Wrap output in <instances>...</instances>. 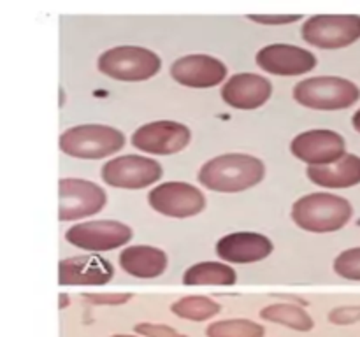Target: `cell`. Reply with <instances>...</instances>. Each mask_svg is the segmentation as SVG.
Returning a JSON list of instances; mask_svg holds the SVG:
<instances>
[{
    "label": "cell",
    "mask_w": 360,
    "mask_h": 337,
    "mask_svg": "<svg viewBox=\"0 0 360 337\" xmlns=\"http://www.w3.org/2000/svg\"><path fill=\"white\" fill-rule=\"evenodd\" d=\"M266 176L262 160L245 153H227L211 158L200 167L199 183L221 193L245 192L259 185Z\"/></svg>",
    "instance_id": "cell-1"
},
{
    "label": "cell",
    "mask_w": 360,
    "mask_h": 337,
    "mask_svg": "<svg viewBox=\"0 0 360 337\" xmlns=\"http://www.w3.org/2000/svg\"><path fill=\"white\" fill-rule=\"evenodd\" d=\"M354 207L345 197L334 193H309L292 207V220L299 228L327 234L343 228L350 221Z\"/></svg>",
    "instance_id": "cell-2"
},
{
    "label": "cell",
    "mask_w": 360,
    "mask_h": 337,
    "mask_svg": "<svg viewBox=\"0 0 360 337\" xmlns=\"http://www.w3.org/2000/svg\"><path fill=\"white\" fill-rule=\"evenodd\" d=\"M294 98L301 105L319 111H340L357 104L360 88L354 81L338 76L308 77L295 84Z\"/></svg>",
    "instance_id": "cell-3"
},
{
    "label": "cell",
    "mask_w": 360,
    "mask_h": 337,
    "mask_svg": "<svg viewBox=\"0 0 360 337\" xmlns=\"http://www.w3.org/2000/svg\"><path fill=\"white\" fill-rule=\"evenodd\" d=\"M125 146V136L115 126L77 125L60 136V150L72 158L98 160L118 153Z\"/></svg>",
    "instance_id": "cell-4"
},
{
    "label": "cell",
    "mask_w": 360,
    "mask_h": 337,
    "mask_svg": "<svg viewBox=\"0 0 360 337\" xmlns=\"http://www.w3.org/2000/svg\"><path fill=\"white\" fill-rule=\"evenodd\" d=\"M98 70L118 81H146L160 70V56L141 46H116L98 56Z\"/></svg>",
    "instance_id": "cell-5"
},
{
    "label": "cell",
    "mask_w": 360,
    "mask_h": 337,
    "mask_svg": "<svg viewBox=\"0 0 360 337\" xmlns=\"http://www.w3.org/2000/svg\"><path fill=\"white\" fill-rule=\"evenodd\" d=\"M302 39L320 49H341L360 39V16L357 14H319L302 25Z\"/></svg>",
    "instance_id": "cell-6"
},
{
    "label": "cell",
    "mask_w": 360,
    "mask_h": 337,
    "mask_svg": "<svg viewBox=\"0 0 360 337\" xmlns=\"http://www.w3.org/2000/svg\"><path fill=\"white\" fill-rule=\"evenodd\" d=\"M162 178V165L141 154H123L111 158L102 167V179L109 186L123 190H141Z\"/></svg>",
    "instance_id": "cell-7"
},
{
    "label": "cell",
    "mask_w": 360,
    "mask_h": 337,
    "mask_svg": "<svg viewBox=\"0 0 360 337\" xmlns=\"http://www.w3.org/2000/svg\"><path fill=\"white\" fill-rule=\"evenodd\" d=\"M65 239L69 244L84 251L101 253L125 246L132 239V230L129 225L115 220L84 221L70 227Z\"/></svg>",
    "instance_id": "cell-8"
},
{
    "label": "cell",
    "mask_w": 360,
    "mask_h": 337,
    "mask_svg": "<svg viewBox=\"0 0 360 337\" xmlns=\"http://www.w3.org/2000/svg\"><path fill=\"white\" fill-rule=\"evenodd\" d=\"M148 202L153 211L169 218L195 216L206 207L204 193L190 183L183 181H169L155 186L148 193Z\"/></svg>",
    "instance_id": "cell-9"
},
{
    "label": "cell",
    "mask_w": 360,
    "mask_h": 337,
    "mask_svg": "<svg viewBox=\"0 0 360 337\" xmlns=\"http://www.w3.org/2000/svg\"><path fill=\"white\" fill-rule=\"evenodd\" d=\"M290 151L309 167L330 165L347 154V140L341 133L327 128L306 130L294 137Z\"/></svg>",
    "instance_id": "cell-10"
},
{
    "label": "cell",
    "mask_w": 360,
    "mask_h": 337,
    "mask_svg": "<svg viewBox=\"0 0 360 337\" xmlns=\"http://www.w3.org/2000/svg\"><path fill=\"white\" fill-rule=\"evenodd\" d=\"M105 192L95 183L86 179H60V211L62 221H76L94 216L105 206Z\"/></svg>",
    "instance_id": "cell-11"
},
{
    "label": "cell",
    "mask_w": 360,
    "mask_h": 337,
    "mask_svg": "<svg viewBox=\"0 0 360 337\" xmlns=\"http://www.w3.org/2000/svg\"><path fill=\"white\" fill-rule=\"evenodd\" d=\"M190 128L171 119L146 123L132 133V146L150 154H174L190 143Z\"/></svg>",
    "instance_id": "cell-12"
},
{
    "label": "cell",
    "mask_w": 360,
    "mask_h": 337,
    "mask_svg": "<svg viewBox=\"0 0 360 337\" xmlns=\"http://www.w3.org/2000/svg\"><path fill=\"white\" fill-rule=\"evenodd\" d=\"M257 65L274 76H301L315 69L316 56L292 44L264 46L255 56Z\"/></svg>",
    "instance_id": "cell-13"
},
{
    "label": "cell",
    "mask_w": 360,
    "mask_h": 337,
    "mask_svg": "<svg viewBox=\"0 0 360 337\" xmlns=\"http://www.w3.org/2000/svg\"><path fill=\"white\" fill-rule=\"evenodd\" d=\"M172 79L188 88H213L227 76L224 62L210 55H186L171 65Z\"/></svg>",
    "instance_id": "cell-14"
},
{
    "label": "cell",
    "mask_w": 360,
    "mask_h": 337,
    "mask_svg": "<svg viewBox=\"0 0 360 337\" xmlns=\"http://www.w3.org/2000/svg\"><path fill=\"white\" fill-rule=\"evenodd\" d=\"M273 93V84L260 74L241 72L232 76L221 88L225 104L236 109H259Z\"/></svg>",
    "instance_id": "cell-15"
},
{
    "label": "cell",
    "mask_w": 360,
    "mask_h": 337,
    "mask_svg": "<svg viewBox=\"0 0 360 337\" xmlns=\"http://www.w3.org/2000/svg\"><path fill=\"white\" fill-rule=\"evenodd\" d=\"M273 253L269 237L257 232H234L217 242V255L229 263H253Z\"/></svg>",
    "instance_id": "cell-16"
},
{
    "label": "cell",
    "mask_w": 360,
    "mask_h": 337,
    "mask_svg": "<svg viewBox=\"0 0 360 337\" xmlns=\"http://www.w3.org/2000/svg\"><path fill=\"white\" fill-rule=\"evenodd\" d=\"M115 276V267L98 255L72 256L60 260V284H105Z\"/></svg>",
    "instance_id": "cell-17"
},
{
    "label": "cell",
    "mask_w": 360,
    "mask_h": 337,
    "mask_svg": "<svg viewBox=\"0 0 360 337\" xmlns=\"http://www.w3.org/2000/svg\"><path fill=\"white\" fill-rule=\"evenodd\" d=\"M120 267L134 277L153 279L167 269V255L155 246H129L120 253Z\"/></svg>",
    "instance_id": "cell-18"
},
{
    "label": "cell",
    "mask_w": 360,
    "mask_h": 337,
    "mask_svg": "<svg viewBox=\"0 0 360 337\" xmlns=\"http://www.w3.org/2000/svg\"><path fill=\"white\" fill-rule=\"evenodd\" d=\"M308 178L322 188H352L360 185V157L347 153L343 158L330 165L308 167Z\"/></svg>",
    "instance_id": "cell-19"
},
{
    "label": "cell",
    "mask_w": 360,
    "mask_h": 337,
    "mask_svg": "<svg viewBox=\"0 0 360 337\" xmlns=\"http://www.w3.org/2000/svg\"><path fill=\"white\" fill-rule=\"evenodd\" d=\"M238 281V274L232 267L221 262H200L190 267L183 274V283L186 286H231Z\"/></svg>",
    "instance_id": "cell-20"
},
{
    "label": "cell",
    "mask_w": 360,
    "mask_h": 337,
    "mask_svg": "<svg viewBox=\"0 0 360 337\" xmlns=\"http://www.w3.org/2000/svg\"><path fill=\"white\" fill-rule=\"evenodd\" d=\"M260 316L264 319H269V322L281 323V325H287L290 329L295 330H311L313 329V319L308 312L302 308L295 304H274L269 308H264L260 311Z\"/></svg>",
    "instance_id": "cell-21"
},
{
    "label": "cell",
    "mask_w": 360,
    "mask_h": 337,
    "mask_svg": "<svg viewBox=\"0 0 360 337\" xmlns=\"http://www.w3.org/2000/svg\"><path fill=\"white\" fill-rule=\"evenodd\" d=\"M171 309L179 318L202 322V319L213 318L220 311V305L207 297H185L176 300Z\"/></svg>",
    "instance_id": "cell-22"
},
{
    "label": "cell",
    "mask_w": 360,
    "mask_h": 337,
    "mask_svg": "<svg viewBox=\"0 0 360 337\" xmlns=\"http://www.w3.org/2000/svg\"><path fill=\"white\" fill-rule=\"evenodd\" d=\"M207 337H264L262 325L250 319H225L206 329Z\"/></svg>",
    "instance_id": "cell-23"
},
{
    "label": "cell",
    "mask_w": 360,
    "mask_h": 337,
    "mask_svg": "<svg viewBox=\"0 0 360 337\" xmlns=\"http://www.w3.org/2000/svg\"><path fill=\"white\" fill-rule=\"evenodd\" d=\"M334 272L350 281H360V246L340 253L334 260Z\"/></svg>",
    "instance_id": "cell-24"
},
{
    "label": "cell",
    "mask_w": 360,
    "mask_h": 337,
    "mask_svg": "<svg viewBox=\"0 0 360 337\" xmlns=\"http://www.w3.org/2000/svg\"><path fill=\"white\" fill-rule=\"evenodd\" d=\"M136 332L144 337H186L178 330L167 325H160V323H139L136 326Z\"/></svg>",
    "instance_id": "cell-25"
},
{
    "label": "cell",
    "mask_w": 360,
    "mask_h": 337,
    "mask_svg": "<svg viewBox=\"0 0 360 337\" xmlns=\"http://www.w3.org/2000/svg\"><path fill=\"white\" fill-rule=\"evenodd\" d=\"M329 319L333 323H336V325H352V323L360 319V304L333 309L329 312Z\"/></svg>",
    "instance_id": "cell-26"
},
{
    "label": "cell",
    "mask_w": 360,
    "mask_h": 337,
    "mask_svg": "<svg viewBox=\"0 0 360 337\" xmlns=\"http://www.w3.org/2000/svg\"><path fill=\"white\" fill-rule=\"evenodd\" d=\"M88 302L91 304H123L130 298V293H86Z\"/></svg>",
    "instance_id": "cell-27"
},
{
    "label": "cell",
    "mask_w": 360,
    "mask_h": 337,
    "mask_svg": "<svg viewBox=\"0 0 360 337\" xmlns=\"http://www.w3.org/2000/svg\"><path fill=\"white\" fill-rule=\"evenodd\" d=\"M250 21H255L260 25H288L302 20L301 14H292V16H248Z\"/></svg>",
    "instance_id": "cell-28"
},
{
    "label": "cell",
    "mask_w": 360,
    "mask_h": 337,
    "mask_svg": "<svg viewBox=\"0 0 360 337\" xmlns=\"http://www.w3.org/2000/svg\"><path fill=\"white\" fill-rule=\"evenodd\" d=\"M352 125H354V128L360 133V109L357 112H355L354 118H352Z\"/></svg>",
    "instance_id": "cell-29"
},
{
    "label": "cell",
    "mask_w": 360,
    "mask_h": 337,
    "mask_svg": "<svg viewBox=\"0 0 360 337\" xmlns=\"http://www.w3.org/2000/svg\"><path fill=\"white\" fill-rule=\"evenodd\" d=\"M65 304H67V295L62 293V295H60V309L65 308Z\"/></svg>",
    "instance_id": "cell-30"
},
{
    "label": "cell",
    "mask_w": 360,
    "mask_h": 337,
    "mask_svg": "<svg viewBox=\"0 0 360 337\" xmlns=\"http://www.w3.org/2000/svg\"><path fill=\"white\" fill-rule=\"evenodd\" d=\"M115 337H134V336H115Z\"/></svg>",
    "instance_id": "cell-31"
}]
</instances>
